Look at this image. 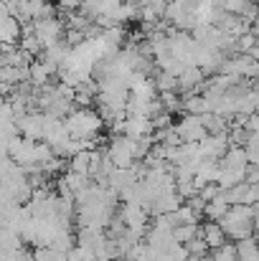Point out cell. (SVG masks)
<instances>
[{
    "label": "cell",
    "mask_w": 259,
    "mask_h": 261,
    "mask_svg": "<svg viewBox=\"0 0 259 261\" xmlns=\"http://www.w3.org/2000/svg\"><path fill=\"white\" fill-rule=\"evenodd\" d=\"M254 208H257V213H254V233H259V203Z\"/></svg>",
    "instance_id": "7402d4cb"
},
{
    "label": "cell",
    "mask_w": 259,
    "mask_h": 261,
    "mask_svg": "<svg viewBox=\"0 0 259 261\" xmlns=\"http://www.w3.org/2000/svg\"><path fill=\"white\" fill-rule=\"evenodd\" d=\"M20 33H23V23L0 3V43L13 46L20 41Z\"/></svg>",
    "instance_id": "9c48e42d"
},
{
    "label": "cell",
    "mask_w": 259,
    "mask_h": 261,
    "mask_svg": "<svg viewBox=\"0 0 259 261\" xmlns=\"http://www.w3.org/2000/svg\"><path fill=\"white\" fill-rule=\"evenodd\" d=\"M56 71H59V69H56L54 64H49V61H43V59H33L31 66H28V82H31L33 87H46L49 79H51V74H56Z\"/></svg>",
    "instance_id": "7c38bea8"
},
{
    "label": "cell",
    "mask_w": 259,
    "mask_h": 261,
    "mask_svg": "<svg viewBox=\"0 0 259 261\" xmlns=\"http://www.w3.org/2000/svg\"><path fill=\"white\" fill-rule=\"evenodd\" d=\"M224 168H234V170H249V158H247V150L242 145H229L226 155L219 160Z\"/></svg>",
    "instance_id": "5bb4252c"
},
{
    "label": "cell",
    "mask_w": 259,
    "mask_h": 261,
    "mask_svg": "<svg viewBox=\"0 0 259 261\" xmlns=\"http://www.w3.org/2000/svg\"><path fill=\"white\" fill-rule=\"evenodd\" d=\"M56 5H59L61 13H74V10L82 8V0H56Z\"/></svg>",
    "instance_id": "ffe728a7"
},
{
    "label": "cell",
    "mask_w": 259,
    "mask_h": 261,
    "mask_svg": "<svg viewBox=\"0 0 259 261\" xmlns=\"http://www.w3.org/2000/svg\"><path fill=\"white\" fill-rule=\"evenodd\" d=\"M69 135L77 140H99L102 129H104V119L97 109L91 107H74L66 117H64Z\"/></svg>",
    "instance_id": "6da1fadb"
},
{
    "label": "cell",
    "mask_w": 259,
    "mask_h": 261,
    "mask_svg": "<svg viewBox=\"0 0 259 261\" xmlns=\"http://www.w3.org/2000/svg\"><path fill=\"white\" fill-rule=\"evenodd\" d=\"M196 145H198V158L201 160H221L226 155V150H229L231 142H229V137L224 132V135H206Z\"/></svg>",
    "instance_id": "ba28073f"
},
{
    "label": "cell",
    "mask_w": 259,
    "mask_h": 261,
    "mask_svg": "<svg viewBox=\"0 0 259 261\" xmlns=\"http://www.w3.org/2000/svg\"><path fill=\"white\" fill-rule=\"evenodd\" d=\"M231 205H229V200L221 195V190L211 198V200H206V208H203V216H206V221H221L224 216H226V211H229Z\"/></svg>",
    "instance_id": "9a60e30c"
},
{
    "label": "cell",
    "mask_w": 259,
    "mask_h": 261,
    "mask_svg": "<svg viewBox=\"0 0 259 261\" xmlns=\"http://www.w3.org/2000/svg\"><path fill=\"white\" fill-rule=\"evenodd\" d=\"M107 155L114 163V168H132L135 163H143L137 155V140L127 135H112L107 145Z\"/></svg>",
    "instance_id": "3957f363"
},
{
    "label": "cell",
    "mask_w": 259,
    "mask_h": 261,
    "mask_svg": "<svg viewBox=\"0 0 259 261\" xmlns=\"http://www.w3.org/2000/svg\"><path fill=\"white\" fill-rule=\"evenodd\" d=\"M249 56H252V59H257V61H259V43L254 46V48H252V51H249Z\"/></svg>",
    "instance_id": "603a6c76"
},
{
    "label": "cell",
    "mask_w": 259,
    "mask_h": 261,
    "mask_svg": "<svg viewBox=\"0 0 259 261\" xmlns=\"http://www.w3.org/2000/svg\"><path fill=\"white\" fill-rule=\"evenodd\" d=\"M66 170H74V173H82V175H89V177H91V150H82V152L72 155Z\"/></svg>",
    "instance_id": "2e32d148"
},
{
    "label": "cell",
    "mask_w": 259,
    "mask_h": 261,
    "mask_svg": "<svg viewBox=\"0 0 259 261\" xmlns=\"http://www.w3.org/2000/svg\"><path fill=\"white\" fill-rule=\"evenodd\" d=\"M254 213L257 208L254 205H247V203H237L226 211V216L219 221L224 233L231 239V241H242L247 236H254Z\"/></svg>",
    "instance_id": "7a4b0ae2"
},
{
    "label": "cell",
    "mask_w": 259,
    "mask_h": 261,
    "mask_svg": "<svg viewBox=\"0 0 259 261\" xmlns=\"http://www.w3.org/2000/svg\"><path fill=\"white\" fill-rule=\"evenodd\" d=\"M31 28H33V33L38 36V41H41V46L43 48H49V46H54V43H59L61 38H64V31H66V23L61 20V18H41V20H31Z\"/></svg>",
    "instance_id": "5b68a950"
},
{
    "label": "cell",
    "mask_w": 259,
    "mask_h": 261,
    "mask_svg": "<svg viewBox=\"0 0 259 261\" xmlns=\"http://www.w3.org/2000/svg\"><path fill=\"white\" fill-rule=\"evenodd\" d=\"M206 84V74L198 69V66H185L180 74H178V91L180 94H196L198 89Z\"/></svg>",
    "instance_id": "8fae6325"
},
{
    "label": "cell",
    "mask_w": 259,
    "mask_h": 261,
    "mask_svg": "<svg viewBox=\"0 0 259 261\" xmlns=\"http://www.w3.org/2000/svg\"><path fill=\"white\" fill-rule=\"evenodd\" d=\"M153 132H155V127H153V119L150 117H145V114H125V119H122V135L140 140V137H148Z\"/></svg>",
    "instance_id": "30bf717a"
},
{
    "label": "cell",
    "mask_w": 259,
    "mask_h": 261,
    "mask_svg": "<svg viewBox=\"0 0 259 261\" xmlns=\"http://www.w3.org/2000/svg\"><path fill=\"white\" fill-rule=\"evenodd\" d=\"M140 8H145V5H168V0H135Z\"/></svg>",
    "instance_id": "44dd1931"
},
{
    "label": "cell",
    "mask_w": 259,
    "mask_h": 261,
    "mask_svg": "<svg viewBox=\"0 0 259 261\" xmlns=\"http://www.w3.org/2000/svg\"><path fill=\"white\" fill-rule=\"evenodd\" d=\"M201 236H203V241L208 244L211 251L219 249V246H224V244L229 241V236L224 233V228H221L219 221H206V223L201 226Z\"/></svg>",
    "instance_id": "4fadbf2b"
},
{
    "label": "cell",
    "mask_w": 259,
    "mask_h": 261,
    "mask_svg": "<svg viewBox=\"0 0 259 261\" xmlns=\"http://www.w3.org/2000/svg\"><path fill=\"white\" fill-rule=\"evenodd\" d=\"M166 20H171L175 31H193L196 28V3L191 0H168Z\"/></svg>",
    "instance_id": "277c9868"
},
{
    "label": "cell",
    "mask_w": 259,
    "mask_h": 261,
    "mask_svg": "<svg viewBox=\"0 0 259 261\" xmlns=\"http://www.w3.org/2000/svg\"><path fill=\"white\" fill-rule=\"evenodd\" d=\"M33 261H66V254L56 251L51 246H38L36 254H33Z\"/></svg>",
    "instance_id": "d6986e66"
},
{
    "label": "cell",
    "mask_w": 259,
    "mask_h": 261,
    "mask_svg": "<svg viewBox=\"0 0 259 261\" xmlns=\"http://www.w3.org/2000/svg\"><path fill=\"white\" fill-rule=\"evenodd\" d=\"M259 249V241L254 236H247L242 241H237V254H239V261H254Z\"/></svg>",
    "instance_id": "e0dca14e"
},
{
    "label": "cell",
    "mask_w": 259,
    "mask_h": 261,
    "mask_svg": "<svg viewBox=\"0 0 259 261\" xmlns=\"http://www.w3.org/2000/svg\"><path fill=\"white\" fill-rule=\"evenodd\" d=\"M18 124V132L26 137V140H43V127H46V112L41 109H33V112H26L15 119Z\"/></svg>",
    "instance_id": "8992f818"
},
{
    "label": "cell",
    "mask_w": 259,
    "mask_h": 261,
    "mask_svg": "<svg viewBox=\"0 0 259 261\" xmlns=\"http://www.w3.org/2000/svg\"><path fill=\"white\" fill-rule=\"evenodd\" d=\"M185 251H188V256H198V259H203V256H208V244L203 241V236H201V231H198V236H193L188 244H185Z\"/></svg>",
    "instance_id": "ac0fdd59"
},
{
    "label": "cell",
    "mask_w": 259,
    "mask_h": 261,
    "mask_svg": "<svg viewBox=\"0 0 259 261\" xmlns=\"http://www.w3.org/2000/svg\"><path fill=\"white\" fill-rule=\"evenodd\" d=\"M173 127H175V132H178L180 142H201V140L208 135L198 114H183Z\"/></svg>",
    "instance_id": "52a82bcc"
}]
</instances>
